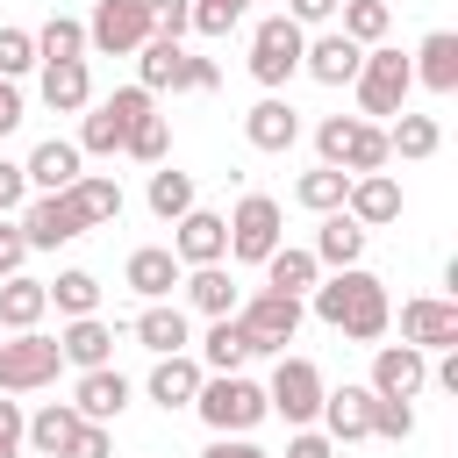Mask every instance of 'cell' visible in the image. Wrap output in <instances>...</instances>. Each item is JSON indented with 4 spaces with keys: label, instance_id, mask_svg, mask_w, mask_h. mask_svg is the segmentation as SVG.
Here are the masks:
<instances>
[{
    "label": "cell",
    "instance_id": "db71d44e",
    "mask_svg": "<svg viewBox=\"0 0 458 458\" xmlns=\"http://www.w3.org/2000/svg\"><path fill=\"white\" fill-rule=\"evenodd\" d=\"M21 200H29V179H21V165L0 157V215H21Z\"/></svg>",
    "mask_w": 458,
    "mask_h": 458
},
{
    "label": "cell",
    "instance_id": "ffe728a7",
    "mask_svg": "<svg viewBox=\"0 0 458 458\" xmlns=\"http://www.w3.org/2000/svg\"><path fill=\"white\" fill-rule=\"evenodd\" d=\"M179 258H172V243H136L129 250V265H122V286L136 293V301H172V286H179Z\"/></svg>",
    "mask_w": 458,
    "mask_h": 458
},
{
    "label": "cell",
    "instance_id": "f6af8a7d",
    "mask_svg": "<svg viewBox=\"0 0 458 458\" xmlns=\"http://www.w3.org/2000/svg\"><path fill=\"white\" fill-rule=\"evenodd\" d=\"M36 72V36L29 29H0V79H21Z\"/></svg>",
    "mask_w": 458,
    "mask_h": 458
},
{
    "label": "cell",
    "instance_id": "ab89813d",
    "mask_svg": "<svg viewBox=\"0 0 458 458\" xmlns=\"http://www.w3.org/2000/svg\"><path fill=\"white\" fill-rule=\"evenodd\" d=\"M36 36V64H57V57H86V21L79 14H50L43 29H29Z\"/></svg>",
    "mask_w": 458,
    "mask_h": 458
},
{
    "label": "cell",
    "instance_id": "7dc6e473",
    "mask_svg": "<svg viewBox=\"0 0 458 458\" xmlns=\"http://www.w3.org/2000/svg\"><path fill=\"white\" fill-rule=\"evenodd\" d=\"M57 458H114V437H107V422H79V429H72V444H64Z\"/></svg>",
    "mask_w": 458,
    "mask_h": 458
},
{
    "label": "cell",
    "instance_id": "7402d4cb",
    "mask_svg": "<svg viewBox=\"0 0 458 458\" xmlns=\"http://www.w3.org/2000/svg\"><path fill=\"white\" fill-rule=\"evenodd\" d=\"M315 422H322L329 444H365L372 437V386H329Z\"/></svg>",
    "mask_w": 458,
    "mask_h": 458
},
{
    "label": "cell",
    "instance_id": "f546056e",
    "mask_svg": "<svg viewBox=\"0 0 458 458\" xmlns=\"http://www.w3.org/2000/svg\"><path fill=\"white\" fill-rule=\"evenodd\" d=\"M57 351H64V365H72V372L114 365V329H107L100 315H72V322L57 329Z\"/></svg>",
    "mask_w": 458,
    "mask_h": 458
},
{
    "label": "cell",
    "instance_id": "277c9868",
    "mask_svg": "<svg viewBox=\"0 0 458 458\" xmlns=\"http://www.w3.org/2000/svg\"><path fill=\"white\" fill-rule=\"evenodd\" d=\"M351 93H358V114L365 122H394L408 107V93H415V72H408V57L394 43H372L365 64H358V79H351Z\"/></svg>",
    "mask_w": 458,
    "mask_h": 458
},
{
    "label": "cell",
    "instance_id": "603a6c76",
    "mask_svg": "<svg viewBox=\"0 0 458 458\" xmlns=\"http://www.w3.org/2000/svg\"><path fill=\"white\" fill-rule=\"evenodd\" d=\"M36 72H43L36 93H43L50 114H86V107H93V72H86V57H57V64H36Z\"/></svg>",
    "mask_w": 458,
    "mask_h": 458
},
{
    "label": "cell",
    "instance_id": "4316f807",
    "mask_svg": "<svg viewBox=\"0 0 458 458\" xmlns=\"http://www.w3.org/2000/svg\"><path fill=\"white\" fill-rule=\"evenodd\" d=\"M129 336H136L150 358H165V351H186V344H193V322H186L179 301H143V315L129 322Z\"/></svg>",
    "mask_w": 458,
    "mask_h": 458
},
{
    "label": "cell",
    "instance_id": "f5cc1de1",
    "mask_svg": "<svg viewBox=\"0 0 458 458\" xmlns=\"http://www.w3.org/2000/svg\"><path fill=\"white\" fill-rule=\"evenodd\" d=\"M286 458H336V444L308 422V429H293V437H286Z\"/></svg>",
    "mask_w": 458,
    "mask_h": 458
},
{
    "label": "cell",
    "instance_id": "30bf717a",
    "mask_svg": "<svg viewBox=\"0 0 458 458\" xmlns=\"http://www.w3.org/2000/svg\"><path fill=\"white\" fill-rule=\"evenodd\" d=\"M57 372H64L57 336H43V329H14V336H0V394H43Z\"/></svg>",
    "mask_w": 458,
    "mask_h": 458
},
{
    "label": "cell",
    "instance_id": "e0dca14e",
    "mask_svg": "<svg viewBox=\"0 0 458 458\" xmlns=\"http://www.w3.org/2000/svg\"><path fill=\"white\" fill-rule=\"evenodd\" d=\"M172 258H179V265H222V258H229V222L193 200V208L172 222Z\"/></svg>",
    "mask_w": 458,
    "mask_h": 458
},
{
    "label": "cell",
    "instance_id": "4dcf8cb0",
    "mask_svg": "<svg viewBox=\"0 0 458 458\" xmlns=\"http://www.w3.org/2000/svg\"><path fill=\"white\" fill-rule=\"evenodd\" d=\"M64 200L79 208V222H86V229L122 222V179H107V172H79V179L64 186Z\"/></svg>",
    "mask_w": 458,
    "mask_h": 458
},
{
    "label": "cell",
    "instance_id": "d6986e66",
    "mask_svg": "<svg viewBox=\"0 0 458 458\" xmlns=\"http://www.w3.org/2000/svg\"><path fill=\"white\" fill-rule=\"evenodd\" d=\"M344 215H351L358 229H386V222H401V179H394V172H358L351 193H344Z\"/></svg>",
    "mask_w": 458,
    "mask_h": 458
},
{
    "label": "cell",
    "instance_id": "e575fe53",
    "mask_svg": "<svg viewBox=\"0 0 458 458\" xmlns=\"http://www.w3.org/2000/svg\"><path fill=\"white\" fill-rule=\"evenodd\" d=\"M437 143H444V129H437V114H394L386 122V157H408V165H422V157H437Z\"/></svg>",
    "mask_w": 458,
    "mask_h": 458
},
{
    "label": "cell",
    "instance_id": "bcb514c9",
    "mask_svg": "<svg viewBox=\"0 0 458 458\" xmlns=\"http://www.w3.org/2000/svg\"><path fill=\"white\" fill-rule=\"evenodd\" d=\"M143 7H150V36H172L179 43L193 29V0H143Z\"/></svg>",
    "mask_w": 458,
    "mask_h": 458
},
{
    "label": "cell",
    "instance_id": "1f68e13d",
    "mask_svg": "<svg viewBox=\"0 0 458 458\" xmlns=\"http://www.w3.org/2000/svg\"><path fill=\"white\" fill-rule=\"evenodd\" d=\"M200 372H243L250 365V336H243V322L236 315H208V336H200Z\"/></svg>",
    "mask_w": 458,
    "mask_h": 458
},
{
    "label": "cell",
    "instance_id": "7c38bea8",
    "mask_svg": "<svg viewBox=\"0 0 458 458\" xmlns=\"http://www.w3.org/2000/svg\"><path fill=\"white\" fill-rule=\"evenodd\" d=\"M150 43V7L143 0H93L86 14V50L100 57H136Z\"/></svg>",
    "mask_w": 458,
    "mask_h": 458
},
{
    "label": "cell",
    "instance_id": "83f0119b",
    "mask_svg": "<svg viewBox=\"0 0 458 458\" xmlns=\"http://www.w3.org/2000/svg\"><path fill=\"white\" fill-rule=\"evenodd\" d=\"M365 243H372V229H358V222L336 208V215H322V229H315L308 250H315L322 272H344V265H365Z\"/></svg>",
    "mask_w": 458,
    "mask_h": 458
},
{
    "label": "cell",
    "instance_id": "d590c367",
    "mask_svg": "<svg viewBox=\"0 0 458 458\" xmlns=\"http://www.w3.org/2000/svg\"><path fill=\"white\" fill-rule=\"evenodd\" d=\"M143 200H150V215H157V222H179V215H186L200 193H193V172H179V165L165 157V165H150V186H143Z\"/></svg>",
    "mask_w": 458,
    "mask_h": 458
},
{
    "label": "cell",
    "instance_id": "f907efd6",
    "mask_svg": "<svg viewBox=\"0 0 458 458\" xmlns=\"http://www.w3.org/2000/svg\"><path fill=\"white\" fill-rule=\"evenodd\" d=\"M336 7H344V0H286V21H301V29H329Z\"/></svg>",
    "mask_w": 458,
    "mask_h": 458
},
{
    "label": "cell",
    "instance_id": "7a4b0ae2",
    "mask_svg": "<svg viewBox=\"0 0 458 458\" xmlns=\"http://www.w3.org/2000/svg\"><path fill=\"white\" fill-rule=\"evenodd\" d=\"M193 415H200L215 437H250V429L272 415V401H265V386L243 379V372H208L200 394H193Z\"/></svg>",
    "mask_w": 458,
    "mask_h": 458
},
{
    "label": "cell",
    "instance_id": "836d02e7",
    "mask_svg": "<svg viewBox=\"0 0 458 458\" xmlns=\"http://www.w3.org/2000/svg\"><path fill=\"white\" fill-rule=\"evenodd\" d=\"M43 315H50L43 279H29V272L0 279V329H7V336H14V329H43Z\"/></svg>",
    "mask_w": 458,
    "mask_h": 458
},
{
    "label": "cell",
    "instance_id": "8fae6325",
    "mask_svg": "<svg viewBox=\"0 0 458 458\" xmlns=\"http://www.w3.org/2000/svg\"><path fill=\"white\" fill-rule=\"evenodd\" d=\"M301 50H308V29L301 21H286V14H265L258 29H250V79L265 86V93H279L293 72H301Z\"/></svg>",
    "mask_w": 458,
    "mask_h": 458
},
{
    "label": "cell",
    "instance_id": "4fadbf2b",
    "mask_svg": "<svg viewBox=\"0 0 458 458\" xmlns=\"http://www.w3.org/2000/svg\"><path fill=\"white\" fill-rule=\"evenodd\" d=\"M14 222H21V243H29V250H64V243L86 236V222H79V208H72L64 193H29Z\"/></svg>",
    "mask_w": 458,
    "mask_h": 458
},
{
    "label": "cell",
    "instance_id": "74e56055",
    "mask_svg": "<svg viewBox=\"0 0 458 458\" xmlns=\"http://www.w3.org/2000/svg\"><path fill=\"white\" fill-rule=\"evenodd\" d=\"M344 193H351V172H336V165H315L293 179V208H308V215H336Z\"/></svg>",
    "mask_w": 458,
    "mask_h": 458
},
{
    "label": "cell",
    "instance_id": "52a82bcc",
    "mask_svg": "<svg viewBox=\"0 0 458 458\" xmlns=\"http://www.w3.org/2000/svg\"><path fill=\"white\" fill-rule=\"evenodd\" d=\"M322 394H329L322 365H315V358H301V351H279V365H272V379H265L272 415H286V429H308V422L322 415Z\"/></svg>",
    "mask_w": 458,
    "mask_h": 458
},
{
    "label": "cell",
    "instance_id": "cb8c5ba5",
    "mask_svg": "<svg viewBox=\"0 0 458 458\" xmlns=\"http://www.w3.org/2000/svg\"><path fill=\"white\" fill-rule=\"evenodd\" d=\"M243 143L265 150V157H279V150L301 143V114H293L279 93H265V100H250V114H243Z\"/></svg>",
    "mask_w": 458,
    "mask_h": 458
},
{
    "label": "cell",
    "instance_id": "9a60e30c",
    "mask_svg": "<svg viewBox=\"0 0 458 458\" xmlns=\"http://www.w3.org/2000/svg\"><path fill=\"white\" fill-rule=\"evenodd\" d=\"M401 344H415V351H458V301H444V293L401 301Z\"/></svg>",
    "mask_w": 458,
    "mask_h": 458
},
{
    "label": "cell",
    "instance_id": "ba28073f",
    "mask_svg": "<svg viewBox=\"0 0 458 458\" xmlns=\"http://www.w3.org/2000/svg\"><path fill=\"white\" fill-rule=\"evenodd\" d=\"M222 222H229V258H236V265H265V258L286 243V208H279L272 193H243Z\"/></svg>",
    "mask_w": 458,
    "mask_h": 458
},
{
    "label": "cell",
    "instance_id": "5b68a950",
    "mask_svg": "<svg viewBox=\"0 0 458 458\" xmlns=\"http://www.w3.org/2000/svg\"><path fill=\"white\" fill-rule=\"evenodd\" d=\"M315 150H322V165H336V172H386V129L379 122H365V114H322L315 122Z\"/></svg>",
    "mask_w": 458,
    "mask_h": 458
},
{
    "label": "cell",
    "instance_id": "11a10c76",
    "mask_svg": "<svg viewBox=\"0 0 458 458\" xmlns=\"http://www.w3.org/2000/svg\"><path fill=\"white\" fill-rule=\"evenodd\" d=\"M200 458H265V451H258L250 437H208V451H200Z\"/></svg>",
    "mask_w": 458,
    "mask_h": 458
},
{
    "label": "cell",
    "instance_id": "60d3db41",
    "mask_svg": "<svg viewBox=\"0 0 458 458\" xmlns=\"http://www.w3.org/2000/svg\"><path fill=\"white\" fill-rule=\"evenodd\" d=\"M122 157H136V165H165V157H172V122H165L157 107L136 114L129 136H122Z\"/></svg>",
    "mask_w": 458,
    "mask_h": 458
},
{
    "label": "cell",
    "instance_id": "681fc988",
    "mask_svg": "<svg viewBox=\"0 0 458 458\" xmlns=\"http://www.w3.org/2000/svg\"><path fill=\"white\" fill-rule=\"evenodd\" d=\"M29 265V243H21V222L14 215H0V279H14Z\"/></svg>",
    "mask_w": 458,
    "mask_h": 458
},
{
    "label": "cell",
    "instance_id": "8992f818",
    "mask_svg": "<svg viewBox=\"0 0 458 458\" xmlns=\"http://www.w3.org/2000/svg\"><path fill=\"white\" fill-rule=\"evenodd\" d=\"M150 107H157V93H150V86H114L107 100H93V107L79 114V136H72V143H79L86 157H122L129 122H136V114H150Z\"/></svg>",
    "mask_w": 458,
    "mask_h": 458
},
{
    "label": "cell",
    "instance_id": "f35d334b",
    "mask_svg": "<svg viewBox=\"0 0 458 458\" xmlns=\"http://www.w3.org/2000/svg\"><path fill=\"white\" fill-rule=\"evenodd\" d=\"M43 293H50V308L72 322V315H100V279L86 272V265H72V272H57V279H43Z\"/></svg>",
    "mask_w": 458,
    "mask_h": 458
},
{
    "label": "cell",
    "instance_id": "f1b7e54d",
    "mask_svg": "<svg viewBox=\"0 0 458 458\" xmlns=\"http://www.w3.org/2000/svg\"><path fill=\"white\" fill-rule=\"evenodd\" d=\"M179 293H186L193 315H236V301H243V286L229 279V265H186Z\"/></svg>",
    "mask_w": 458,
    "mask_h": 458
},
{
    "label": "cell",
    "instance_id": "b9f144b4",
    "mask_svg": "<svg viewBox=\"0 0 458 458\" xmlns=\"http://www.w3.org/2000/svg\"><path fill=\"white\" fill-rule=\"evenodd\" d=\"M336 29H344L351 43H365V50H372V43H386L394 7H386V0H344V7H336Z\"/></svg>",
    "mask_w": 458,
    "mask_h": 458
},
{
    "label": "cell",
    "instance_id": "2e32d148",
    "mask_svg": "<svg viewBox=\"0 0 458 458\" xmlns=\"http://www.w3.org/2000/svg\"><path fill=\"white\" fill-rule=\"evenodd\" d=\"M358 64H365V43H351L336 21H329V29H315V36H308V50H301V72H308L315 86H351V79H358Z\"/></svg>",
    "mask_w": 458,
    "mask_h": 458
},
{
    "label": "cell",
    "instance_id": "d4e9b609",
    "mask_svg": "<svg viewBox=\"0 0 458 458\" xmlns=\"http://www.w3.org/2000/svg\"><path fill=\"white\" fill-rule=\"evenodd\" d=\"M200 379H208V372H200V358H193V351H165V358L150 365V379H143V394H150V401H157V408L172 415V408H193V394H200Z\"/></svg>",
    "mask_w": 458,
    "mask_h": 458
},
{
    "label": "cell",
    "instance_id": "44dd1931",
    "mask_svg": "<svg viewBox=\"0 0 458 458\" xmlns=\"http://www.w3.org/2000/svg\"><path fill=\"white\" fill-rule=\"evenodd\" d=\"M129 379L114 372V365H93V372H79V386H72V408H79V422H122V408H129Z\"/></svg>",
    "mask_w": 458,
    "mask_h": 458
},
{
    "label": "cell",
    "instance_id": "816d5d0a",
    "mask_svg": "<svg viewBox=\"0 0 458 458\" xmlns=\"http://www.w3.org/2000/svg\"><path fill=\"white\" fill-rule=\"evenodd\" d=\"M21 122H29V100H21V86H14V79H0V143H7Z\"/></svg>",
    "mask_w": 458,
    "mask_h": 458
},
{
    "label": "cell",
    "instance_id": "6f0895ef",
    "mask_svg": "<svg viewBox=\"0 0 458 458\" xmlns=\"http://www.w3.org/2000/svg\"><path fill=\"white\" fill-rule=\"evenodd\" d=\"M0 336H7V329H0Z\"/></svg>",
    "mask_w": 458,
    "mask_h": 458
},
{
    "label": "cell",
    "instance_id": "484cf974",
    "mask_svg": "<svg viewBox=\"0 0 458 458\" xmlns=\"http://www.w3.org/2000/svg\"><path fill=\"white\" fill-rule=\"evenodd\" d=\"M408 72H415V86H429L437 100H451V93H458V36H451V29H429V36L415 43Z\"/></svg>",
    "mask_w": 458,
    "mask_h": 458
},
{
    "label": "cell",
    "instance_id": "7bdbcfd3",
    "mask_svg": "<svg viewBox=\"0 0 458 458\" xmlns=\"http://www.w3.org/2000/svg\"><path fill=\"white\" fill-rule=\"evenodd\" d=\"M243 21H250V0H193V36H208V43H222Z\"/></svg>",
    "mask_w": 458,
    "mask_h": 458
},
{
    "label": "cell",
    "instance_id": "9c48e42d",
    "mask_svg": "<svg viewBox=\"0 0 458 458\" xmlns=\"http://www.w3.org/2000/svg\"><path fill=\"white\" fill-rule=\"evenodd\" d=\"M301 315H308V301L272 293V286H258L250 301H236V322H243V336H250V358H279V351L301 336Z\"/></svg>",
    "mask_w": 458,
    "mask_h": 458
},
{
    "label": "cell",
    "instance_id": "9f6ffc18",
    "mask_svg": "<svg viewBox=\"0 0 458 458\" xmlns=\"http://www.w3.org/2000/svg\"><path fill=\"white\" fill-rule=\"evenodd\" d=\"M429 379H437V386H444V394H458V351H444V358H437V372H429Z\"/></svg>",
    "mask_w": 458,
    "mask_h": 458
},
{
    "label": "cell",
    "instance_id": "ac0fdd59",
    "mask_svg": "<svg viewBox=\"0 0 458 458\" xmlns=\"http://www.w3.org/2000/svg\"><path fill=\"white\" fill-rule=\"evenodd\" d=\"M79 172H86V150H79L72 136H43V143L21 157V179H29V193H64Z\"/></svg>",
    "mask_w": 458,
    "mask_h": 458
},
{
    "label": "cell",
    "instance_id": "d6a6232c",
    "mask_svg": "<svg viewBox=\"0 0 458 458\" xmlns=\"http://www.w3.org/2000/svg\"><path fill=\"white\" fill-rule=\"evenodd\" d=\"M258 272H265V286H272V293H293V301H308V286L322 279V265H315V250H308V243H279Z\"/></svg>",
    "mask_w": 458,
    "mask_h": 458
},
{
    "label": "cell",
    "instance_id": "5bb4252c",
    "mask_svg": "<svg viewBox=\"0 0 458 458\" xmlns=\"http://www.w3.org/2000/svg\"><path fill=\"white\" fill-rule=\"evenodd\" d=\"M379 401H415L429 386V351L415 344H372V379H365Z\"/></svg>",
    "mask_w": 458,
    "mask_h": 458
},
{
    "label": "cell",
    "instance_id": "c3c4849f",
    "mask_svg": "<svg viewBox=\"0 0 458 458\" xmlns=\"http://www.w3.org/2000/svg\"><path fill=\"white\" fill-rule=\"evenodd\" d=\"M21 422H29V408H21L14 394H0V458H21V451H29Z\"/></svg>",
    "mask_w": 458,
    "mask_h": 458
},
{
    "label": "cell",
    "instance_id": "3957f363",
    "mask_svg": "<svg viewBox=\"0 0 458 458\" xmlns=\"http://www.w3.org/2000/svg\"><path fill=\"white\" fill-rule=\"evenodd\" d=\"M136 86H150V93H215L222 86V64L215 57H193L172 36H150L136 50Z\"/></svg>",
    "mask_w": 458,
    "mask_h": 458
},
{
    "label": "cell",
    "instance_id": "8d00e7d4",
    "mask_svg": "<svg viewBox=\"0 0 458 458\" xmlns=\"http://www.w3.org/2000/svg\"><path fill=\"white\" fill-rule=\"evenodd\" d=\"M72 429H79V408H72V401H43V408L21 422V437H29L36 458H57V451L72 444Z\"/></svg>",
    "mask_w": 458,
    "mask_h": 458
},
{
    "label": "cell",
    "instance_id": "ee69618b",
    "mask_svg": "<svg viewBox=\"0 0 458 458\" xmlns=\"http://www.w3.org/2000/svg\"><path fill=\"white\" fill-rule=\"evenodd\" d=\"M372 437L408 444V437H415V408H408V401H379V394H372Z\"/></svg>",
    "mask_w": 458,
    "mask_h": 458
},
{
    "label": "cell",
    "instance_id": "6da1fadb",
    "mask_svg": "<svg viewBox=\"0 0 458 458\" xmlns=\"http://www.w3.org/2000/svg\"><path fill=\"white\" fill-rule=\"evenodd\" d=\"M308 308H315L329 329H344L351 344H379V336L394 329V301H386V279H372L365 265L322 272V279L308 286Z\"/></svg>",
    "mask_w": 458,
    "mask_h": 458
}]
</instances>
